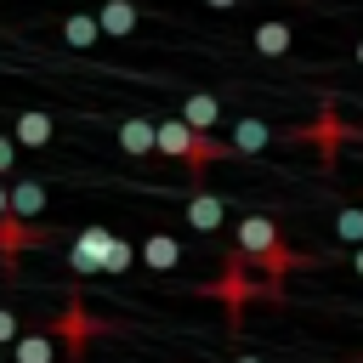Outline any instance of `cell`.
I'll use <instances>...</instances> for the list:
<instances>
[{
    "label": "cell",
    "instance_id": "ac0fdd59",
    "mask_svg": "<svg viewBox=\"0 0 363 363\" xmlns=\"http://www.w3.org/2000/svg\"><path fill=\"white\" fill-rule=\"evenodd\" d=\"M11 159H17V136H0V176L11 170Z\"/></svg>",
    "mask_w": 363,
    "mask_h": 363
},
{
    "label": "cell",
    "instance_id": "6da1fadb",
    "mask_svg": "<svg viewBox=\"0 0 363 363\" xmlns=\"http://www.w3.org/2000/svg\"><path fill=\"white\" fill-rule=\"evenodd\" d=\"M210 130H193L187 119H159V153H170V159H187V164H210L221 147L216 142H204Z\"/></svg>",
    "mask_w": 363,
    "mask_h": 363
},
{
    "label": "cell",
    "instance_id": "52a82bcc",
    "mask_svg": "<svg viewBox=\"0 0 363 363\" xmlns=\"http://www.w3.org/2000/svg\"><path fill=\"white\" fill-rule=\"evenodd\" d=\"M142 261H147L153 272H170V267L182 261V244L164 238V233H153V238H142Z\"/></svg>",
    "mask_w": 363,
    "mask_h": 363
},
{
    "label": "cell",
    "instance_id": "2e32d148",
    "mask_svg": "<svg viewBox=\"0 0 363 363\" xmlns=\"http://www.w3.org/2000/svg\"><path fill=\"white\" fill-rule=\"evenodd\" d=\"M130 261H136V250H130L125 238H113V244H108V261H102V272H125Z\"/></svg>",
    "mask_w": 363,
    "mask_h": 363
},
{
    "label": "cell",
    "instance_id": "603a6c76",
    "mask_svg": "<svg viewBox=\"0 0 363 363\" xmlns=\"http://www.w3.org/2000/svg\"><path fill=\"white\" fill-rule=\"evenodd\" d=\"M357 62H363V40H357Z\"/></svg>",
    "mask_w": 363,
    "mask_h": 363
},
{
    "label": "cell",
    "instance_id": "ffe728a7",
    "mask_svg": "<svg viewBox=\"0 0 363 363\" xmlns=\"http://www.w3.org/2000/svg\"><path fill=\"white\" fill-rule=\"evenodd\" d=\"M352 267H357V272H363V244H357V261H352Z\"/></svg>",
    "mask_w": 363,
    "mask_h": 363
},
{
    "label": "cell",
    "instance_id": "e0dca14e",
    "mask_svg": "<svg viewBox=\"0 0 363 363\" xmlns=\"http://www.w3.org/2000/svg\"><path fill=\"white\" fill-rule=\"evenodd\" d=\"M23 329H17V312H0V346H11Z\"/></svg>",
    "mask_w": 363,
    "mask_h": 363
},
{
    "label": "cell",
    "instance_id": "30bf717a",
    "mask_svg": "<svg viewBox=\"0 0 363 363\" xmlns=\"http://www.w3.org/2000/svg\"><path fill=\"white\" fill-rule=\"evenodd\" d=\"M11 357H17V363H51V357H57V340H51V335H17V340H11Z\"/></svg>",
    "mask_w": 363,
    "mask_h": 363
},
{
    "label": "cell",
    "instance_id": "8fae6325",
    "mask_svg": "<svg viewBox=\"0 0 363 363\" xmlns=\"http://www.w3.org/2000/svg\"><path fill=\"white\" fill-rule=\"evenodd\" d=\"M11 136H17L23 147H45V142H51V119H45V113H17Z\"/></svg>",
    "mask_w": 363,
    "mask_h": 363
},
{
    "label": "cell",
    "instance_id": "7402d4cb",
    "mask_svg": "<svg viewBox=\"0 0 363 363\" xmlns=\"http://www.w3.org/2000/svg\"><path fill=\"white\" fill-rule=\"evenodd\" d=\"M233 363H261V357H233Z\"/></svg>",
    "mask_w": 363,
    "mask_h": 363
},
{
    "label": "cell",
    "instance_id": "4fadbf2b",
    "mask_svg": "<svg viewBox=\"0 0 363 363\" xmlns=\"http://www.w3.org/2000/svg\"><path fill=\"white\" fill-rule=\"evenodd\" d=\"M289 45H295L289 23H261V28H255V51H267V57H284Z\"/></svg>",
    "mask_w": 363,
    "mask_h": 363
},
{
    "label": "cell",
    "instance_id": "ba28073f",
    "mask_svg": "<svg viewBox=\"0 0 363 363\" xmlns=\"http://www.w3.org/2000/svg\"><path fill=\"white\" fill-rule=\"evenodd\" d=\"M96 23H102V34H113V40H119V34H130V28H136V6H130V0H108V6L96 11Z\"/></svg>",
    "mask_w": 363,
    "mask_h": 363
},
{
    "label": "cell",
    "instance_id": "9a60e30c",
    "mask_svg": "<svg viewBox=\"0 0 363 363\" xmlns=\"http://www.w3.org/2000/svg\"><path fill=\"white\" fill-rule=\"evenodd\" d=\"M335 238L340 244H363V210H340L335 216Z\"/></svg>",
    "mask_w": 363,
    "mask_h": 363
},
{
    "label": "cell",
    "instance_id": "5bb4252c",
    "mask_svg": "<svg viewBox=\"0 0 363 363\" xmlns=\"http://www.w3.org/2000/svg\"><path fill=\"white\" fill-rule=\"evenodd\" d=\"M267 142H272V130H267L261 119H238V125H233V147H238V153H261Z\"/></svg>",
    "mask_w": 363,
    "mask_h": 363
},
{
    "label": "cell",
    "instance_id": "7c38bea8",
    "mask_svg": "<svg viewBox=\"0 0 363 363\" xmlns=\"http://www.w3.org/2000/svg\"><path fill=\"white\" fill-rule=\"evenodd\" d=\"M96 34H102V23H96V17H79V11H74V17H62V40H68V45L91 51V45H96Z\"/></svg>",
    "mask_w": 363,
    "mask_h": 363
},
{
    "label": "cell",
    "instance_id": "7a4b0ae2",
    "mask_svg": "<svg viewBox=\"0 0 363 363\" xmlns=\"http://www.w3.org/2000/svg\"><path fill=\"white\" fill-rule=\"evenodd\" d=\"M238 250L255 255V261H284V250H278V221H272V216H244V221H238Z\"/></svg>",
    "mask_w": 363,
    "mask_h": 363
},
{
    "label": "cell",
    "instance_id": "8992f818",
    "mask_svg": "<svg viewBox=\"0 0 363 363\" xmlns=\"http://www.w3.org/2000/svg\"><path fill=\"white\" fill-rule=\"evenodd\" d=\"M182 119H187V125H193V130H210V125H216V119H221V102H216V96H210V91H193V96H187V102H182Z\"/></svg>",
    "mask_w": 363,
    "mask_h": 363
},
{
    "label": "cell",
    "instance_id": "3957f363",
    "mask_svg": "<svg viewBox=\"0 0 363 363\" xmlns=\"http://www.w3.org/2000/svg\"><path fill=\"white\" fill-rule=\"evenodd\" d=\"M108 244H113V233H108V227H79V238L68 244V267H74V272H102Z\"/></svg>",
    "mask_w": 363,
    "mask_h": 363
},
{
    "label": "cell",
    "instance_id": "5b68a950",
    "mask_svg": "<svg viewBox=\"0 0 363 363\" xmlns=\"http://www.w3.org/2000/svg\"><path fill=\"white\" fill-rule=\"evenodd\" d=\"M221 221H227V204H221V199H210V193L187 199V227H199V233H216Z\"/></svg>",
    "mask_w": 363,
    "mask_h": 363
},
{
    "label": "cell",
    "instance_id": "cb8c5ba5",
    "mask_svg": "<svg viewBox=\"0 0 363 363\" xmlns=\"http://www.w3.org/2000/svg\"><path fill=\"white\" fill-rule=\"evenodd\" d=\"M0 363H6V357H0Z\"/></svg>",
    "mask_w": 363,
    "mask_h": 363
},
{
    "label": "cell",
    "instance_id": "277c9868",
    "mask_svg": "<svg viewBox=\"0 0 363 363\" xmlns=\"http://www.w3.org/2000/svg\"><path fill=\"white\" fill-rule=\"evenodd\" d=\"M119 147L125 153H153L159 147V125L153 119H125L119 125Z\"/></svg>",
    "mask_w": 363,
    "mask_h": 363
},
{
    "label": "cell",
    "instance_id": "9c48e42d",
    "mask_svg": "<svg viewBox=\"0 0 363 363\" xmlns=\"http://www.w3.org/2000/svg\"><path fill=\"white\" fill-rule=\"evenodd\" d=\"M40 210H45V187H40V182H17V187H11V216H17V221H34Z\"/></svg>",
    "mask_w": 363,
    "mask_h": 363
},
{
    "label": "cell",
    "instance_id": "d6986e66",
    "mask_svg": "<svg viewBox=\"0 0 363 363\" xmlns=\"http://www.w3.org/2000/svg\"><path fill=\"white\" fill-rule=\"evenodd\" d=\"M11 216V187H0V221Z\"/></svg>",
    "mask_w": 363,
    "mask_h": 363
},
{
    "label": "cell",
    "instance_id": "44dd1931",
    "mask_svg": "<svg viewBox=\"0 0 363 363\" xmlns=\"http://www.w3.org/2000/svg\"><path fill=\"white\" fill-rule=\"evenodd\" d=\"M204 6H238V0H204Z\"/></svg>",
    "mask_w": 363,
    "mask_h": 363
}]
</instances>
